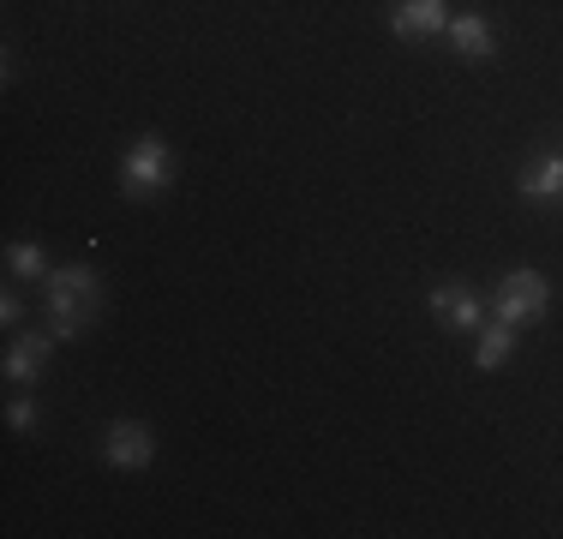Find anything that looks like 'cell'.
Segmentation results:
<instances>
[{
    "label": "cell",
    "instance_id": "3957f363",
    "mask_svg": "<svg viewBox=\"0 0 563 539\" xmlns=\"http://www.w3.org/2000/svg\"><path fill=\"white\" fill-rule=\"evenodd\" d=\"M174 168H180L174 151L156 139V132H144V139H132L126 156H120V193L126 198H156L174 180Z\"/></svg>",
    "mask_w": 563,
    "mask_h": 539
},
{
    "label": "cell",
    "instance_id": "8992f818",
    "mask_svg": "<svg viewBox=\"0 0 563 539\" xmlns=\"http://www.w3.org/2000/svg\"><path fill=\"white\" fill-rule=\"evenodd\" d=\"M55 342H60L55 330H24V336H12L7 360H0L7 384H36V377L48 372V354H55Z\"/></svg>",
    "mask_w": 563,
    "mask_h": 539
},
{
    "label": "cell",
    "instance_id": "4fadbf2b",
    "mask_svg": "<svg viewBox=\"0 0 563 539\" xmlns=\"http://www.w3.org/2000/svg\"><path fill=\"white\" fill-rule=\"evenodd\" d=\"M24 318V300L19 294H7V300H0V323H19Z\"/></svg>",
    "mask_w": 563,
    "mask_h": 539
},
{
    "label": "cell",
    "instance_id": "7a4b0ae2",
    "mask_svg": "<svg viewBox=\"0 0 563 539\" xmlns=\"http://www.w3.org/2000/svg\"><path fill=\"white\" fill-rule=\"evenodd\" d=\"M545 312H552V282H545L540 270H509V276H498V288H492V318L528 330V323H540Z\"/></svg>",
    "mask_w": 563,
    "mask_h": 539
},
{
    "label": "cell",
    "instance_id": "277c9868",
    "mask_svg": "<svg viewBox=\"0 0 563 539\" xmlns=\"http://www.w3.org/2000/svg\"><path fill=\"white\" fill-rule=\"evenodd\" d=\"M432 318L444 323L450 336H479V323H486V306H479V294H467V282L444 276L432 288Z\"/></svg>",
    "mask_w": 563,
    "mask_h": 539
},
{
    "label": "cell",
    "instance_id": "30bf717a",
    "mask_svg": "<svg viewBox=\"0 0 563 539\" xmlns=\"http://www.w3.org/2000/svg\"><path fill=\"white\" fill-rule=\"evenodd\" d=\"M509 348H516V323H504V318L479 323V342H474V366H479V372H498L504 360H509Z\"/></svg>",
    "mask_w": 563,
    "mask_h": 539
},
{
    "label": "cell",
    "instance_id": "6da1fadb",
    "mask_svg": "<svg viewBox=\"0 0 563 539\" xmlns=\"http://www.w3.org/2000/svg\"><path fill=\"white\" fill-rule=\"evenodd\" d=\"M43 300H48V330H55L60 342H73V336H85V323L97 318L102 282H97V270H85V264H60V270H48Z\"/></svg>",
    "mask_w": 563,
    "mask_h": 539
},
{
    "label": "cell",
    "instance_id": "7c38bea8",
    "mask_svg": "<svg viewBox=\"0 0 563 539\" xmlns=\"http://www.w3.org/2000/svg\"><path fill=\"white\" fill-rule=\"evenodd\" d=\"M7 420H12V431H31V426H36V402H31V396H19V402L7 408Z\"/></svg>",
    "mask_w": 563,
    "mask_h": 539
},
{
    "label": "cell",
    "instance_id": "9c48e42d",
    "mask_svg": "<svg viewBox=\"0 0 563 539\" xmlns=\"http://www.w3.org/2000/svg\"><path fill=\"white\" fill-rule=\"evenodd\" d=\"M450 43H455L462 61H492V54H498V36H492L486 12H462V19H450Z\"/></svg>",
    "mask_w": 563,
    "mask_h": 539
},
{
    "label": "cell",
    "instance_id": "52a82bcc",
    "mask_svg": "<svg viewBox=\"0 0 563 539\" xmlns=\"http://www.w3.org/2000/svg\"><path fill=\"white\" fill-rule=\"evenodd\" d=\"M390 31L401 43H426V36L450 31V0H390Z\"/></svg>",
    "mask_w": 563,
    "mask_h": 539
},
{
    "label": "cell",
    "instance_id": "ba28073f",
    "mask_svg": "<svg viewBox=\"0 0 563 539\" xmlns=\"http://www.w3.org/2000/svg\"><path fill=\"white\" fill-rule=\"evenodd\" d=\"M516 193H521V205H533V210L558 205V198H563V156H558V151H552V156H540L528 174H521Z\"/></svg>",
    "mask_w": 563,
    "mask_h": 539
},
{
    "label": "cell",
    "instance_id": "8fae6325",
    "mask_svg": "<svg viewBox=\"0 0 563 539\" xmlns=\"http://www.w3.org/2000/svg\"><path fill=\"white\" fill-rule=\"evenodd\" d=\"M7 270L19 282H48V258H43L36 240H12V246H7Z\"/></svg>",
    "mask_w": 563,
    "mask_h": 539
},
{
    "label": "cell",
    "instance_id": "5b68a950",
    "mask_svg": "<svg viewBox=\"0 0 563 539\" xmlns=\"http://www.w3.org/2000/svg\"><path fill=\"white\" fill-rule=\"evenodd\" d=\"M102 455H109L114 468H126V474H139V468H151V455H156V431L144 420H109V431H102Z\"/></svg>",
    "mask_w": 563,
    "mask_h": 539
}]
</instances>
